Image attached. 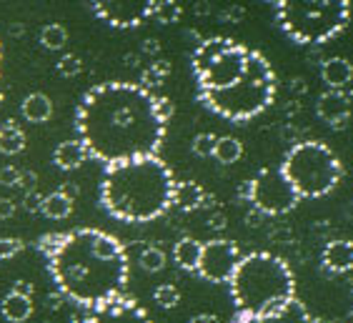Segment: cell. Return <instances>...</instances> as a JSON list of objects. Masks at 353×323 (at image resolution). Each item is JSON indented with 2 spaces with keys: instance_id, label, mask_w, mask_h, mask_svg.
<instances>
[{
  "instance_id": "3957f363",
  "label": "cell",
  "mask_w": 353,
  "mask_h": 323,
  "mask_svg": "<svg viewBox=\"0 0 353 323\" xmlns=\"http://www.w3.org/2000/svg\"><path fill=\"white\" fill-rule=\"evenodd\" d=\"M176 178L161 155L110 163L103 170L101 206L123 223H150L173 208Z\"/></svg>"
},
{
  "instance_id": "9c48e42d",
  "label": "cell",
  "mask_w": 353,
  "mask_h": 323,
  "mask_svg": "<svg viewBox=\"0 0 353 323\" xmlns=\"http://www.w3.org/2000/svg\"><path fill=\"white\" fill-rule=\"evenodd\" d=\"M241 198L263 215H285L301 203L299 193L285 181L281 168H261L251 181L243 183Z\"/></svg>"
},
{
  "instance_id": "8d00e7d4",
  "label": "cell",
  "mask_w": 353,
  "mask_h": 323,
  "mask_svg": "<svg viewBox=\"0 0 353 323\" xmlns=\"http://www.w3.org/2000/svg\"><path fill=\"white\" fill-rule=\"evenodd\" d=\"M15 215V201L10 198H0V221H8Z\"/></svg>"
},
{
  "instance_id": "f35d334b",
  "label": "cell",
  "mask_w": 353,
  "mask_h": 323,
  "mask_svg": "<svg viewBox=\"0 0 353 323\" xmlns=\"http://www.w3.org/2000/svg\"><path fill=\"white\" fill-rule=\"evenodd\" d=\"M10 291H15V293H23V296H30V298H33V283H28V281H15L13 288H10Z\"/></svg>"
},
{
  "instance_id": "8fae6325",
  "label": "cell",
  "mask_w": 353,
  "mask_h": 323,
  "mask_svg": "<svg viewBox=\"0 0 353 323\" xmlns=\"http://www.w3.org/2000/svg\"><path fill=\"white\" fill-rule=\"evenodd\" d=\"M93 13L110 28H138L153 15L156 0H90Z\"/></svg>"
},
{
  "instance_id": "f6af8a7d",
  "label": "cell",
  "mask_w": 353,
  "mask_h": 323,
  "mask_svg": "<svg viewBox=\"0 0 353 323\" xmlns=\"http://www.w3.org/2000/svg\"><path fill=\"white\" fill-rule=\"evenodd\" d=\"M346 215H348V218H353V203H348V206H346Z\"/></svg>"
},
{
  "instance_id": "5bb4252c",
  "label": "cell",
  "mask_w": 353,
  "mask_h": 323,
  "mask_svg": "<svg viewBox=\"0 0 353 323\" xmlns=\"http://www.w3.org/2000/svg\"><path fill=\"white\" fill-rule=\"evenodd\" d=\"M205 206H213V195H208L203 190V186L196 181H176V188H173V208L190 213V211L205 208Z\"/></svg>"
},
{
  "instance_id": "ac0fdd59",
  "label": "cell",
  "mask_w": 353,
  "mask_h": 323,
  "mask_svg": "<svg viewBox=\"0 0 353 323\" xmlns=\"http://www.w3.org/2000/svg\"><path fill=\"white\" fill-rule=\"evenodd\" d=\"M88 158H90L88 150H85V146H83L78 138H75V141H63L61 146L53 150V163L61 170L81 168V166L88 161Z\"/></svg>"
},
{
  "instance_id": "603a6c76",
  "label": "cell",
  "mask_w": 353,
  "mask_h": 323,
  "mask_svg": "<svg viewBox=\"0 0 353 323\" xmlns=\"http://www.w3.org/2000/svg\"><path fill=\"white\" fill-rule=\"evenodd\" d=\"M41 213L50 221H63V218H68L73 213V198H68L65 193L61 190H53V193L43 195V203H41Z\"/></svg>"
},
{
  "instance_id": "c3c4849f",
  "label": "cell",
  "mask_w": 353,
  "mask_h": 323,
  "mask_svg": "<svg viewBox=\"0 0 353 323\" xmlns=\"http://www.w3.org/2000/svg\"><path fill=\"white\" fill-rule=\"evenodd\" d=\"M261 3H276V0H261Z\"/></svg>"
},
{
  "instance_id": "ee69618b",
  "label": "cell",
  "mask_w": 353,
  "mask_h": 323,
  "mask_svg": "<svg viewBox=\"0 0 353 323\" xmlns=\"http://www.w3.org/2000/svg\"><path fill=\"white\" fill-rule=\"evenodd\" d=\"M196 13H208V6H203V3H201V6H196Z\"/></svg>"
},
{
  "instance_id": "d4e9b609",
  "label": "cell",
  "mask_w": 353,
  "mask_h": 323,
  "mask_svg": "<svg viewBox=\"0 0 353 323\" xmlns=\"http://www.w3.org/2000/svg\"><path fill=\"white\" fill-rule=\"evenodd\" d=\"M168 75H170V63L168 61H153L141 73V86L148 88V90H156V88L163 86Z\"/></svg>"
},
{
  "instance_id": "d6986e66",
  "label": "cell",
  "mask_w": 353,
  "mask_h": 323,
  "mask_svg": "<svg viewBox=\"0 0 353 323\" xmlns=\"http://www.w3.org/2000/svg\"><path fill=\"white\" fill-rule=\"evenodd\" d=\"M0 313L10 323L28 321L30 313H33V298L23 296V293H15V291H8L6 296H3V301H0Z\"/></svg>"
},
{
  "instance_id": "7a4b0ae2",
  "label": "cell",
  "mask_w": 353,
  "mask_h": 323,
  "mask_svg": "<svg viewBox=\"0 0 353 323\" xmlns=\"http://www.w3.org/2000/svg\"><path fill=\"white\" fill-rule=\"evenodd\" d=\"M48 261L55 293L90 311L123 296L128 283V251L105 231L75 228L70 233H48L38 241Z\"/></svg>"
},
{
  "instance_id": "4316f807",
  "label": "cell",
  "mask_w": 353,
  "mask_h": 323,
  "mask_svg": "<svg viewBox=\"0 0 353 323\" xmlns=\"http://www.w3.org/2000/svg\"><path fill=\"white\" fill-rule=\"evenodd\" d=\"M138 263H141V268L145 273H158V271L165 268V263H168V256H165L163 248H158V246H145L141 251V256H138Z\"/></svg>"
},
{
  "instance_id": "b9f144b4",
  "label": "cell",
  "mask_w": 353,
  "mask_h": 323,
  "mask_svg": "<svg viewBox=\"0 0 353 323\" xmlns=\"http://www.w3.org/2000/svg\"><path fill=\"white\" fill-rule=\"evenodd\" d=\"M261 218H263V213H259L256 208H251V213L245 215V223H248V226H259Z\"/></svg>"
},
{
  "instance_id": "30bf717a",
  "label": "cell",
  "mask_w": 353,
  "mask_h": 323,
  "mask_svg": "<svg viewBox=\"0 0 353 323\" xmlns=\"http://www.w3.org/2000/svg\"><path fill=\"white\" fill-rule=\"evenodd\" d=\"M238 261H241V248L236 243L225 241V238H213V241L203 243L196 273L211 283H228Z\"/></svg>"
},
{
  "instance_id": "74e56055",
  "label": "cell",
  "mask_w": 353,
  "mask_h": 323,
  "mask_svg": "<svg viewBox=\"0 0 353 323\" xmlns=\"http://www.w3.org/2000/svg\"><path fill=\"white\" fill-rule=\"evenodd\" d=\"M208 228L211 231H223L225 228V215L221 213V211H213V213L208 215Z\"/></svg>"
},
{
  "instance_id": "8992f818",
  "label": "cell",
  "mask_w": 353,
  "mask_h": 323,
  "mask_svg": "<svg viewBox=\"0 0 353 323\" xmlns=\"http://www.w3.org/2000/svg\"><path fill=\"white\" fill-rule=\"evenodd\" d=\"M276 23L299 46H323L351 23V0H276Z\"/></svg>"
},
{
  "instance_id": "60d3db41",
  "label": "cell",
  "mask_w": 353,
  "mask_h": 323,
  "mask_svg": "<svg viewBox=\"0 0 353 323\" xmlns=\"http://www.w3.org/2000/svg\"><path fill=\"white\" fill-rule=\"evenodd\" d=\"M188 323H221V318L213 316V313H196Z\"/></svg>"
},
{
  "instance_id": "d590c367",
  "label": "cell",
  "mask_w": 353,
  "mask_h": 323,
  "mask_svg": "<svg viewBox=\"0 0 353 323\" xmlns=\"http://www.w3.org/2000/svg\"><path fill=\"white\" fill-rule=\"evenodd\" d=\"M35 183H38V175H35L33 170H21L18 188H23V193H30V190H35Z\"/></svg>"
},
{
  "instance_id": "484cf974",
  "label": "cell",
  "mask_w": 353,
  "mask_h": 323,
  "mask_svg": "<svg viewBox=\"0 0 353 323\" xmlns=\"http://www.w3.org/2000/svg\"><path fill=\"white\" fill-rule=\"evenodd\" d=\"M68 43V30L61 23H48L41 30V46L46 50H61Z\"/></svg>"
},
{
  "instance_id": "4dcf8cb0",
  "label": "cell",
  "mask_w": 353,
  "mask_h": 323,
  "mask_svg": "<svg viewBox=\"0 0 353 323\" xmlns=\"http://www.w3.org/2000/svg\"><path fill=\"white\" fill-rule=\"evenodd\" d=\"M55 70H58V73H61L63 78H75V75H81L83 61L78 58V55L65 53V55H61V61L55 63Z\"/></svg>"
},
{
  "instance_id": "836d02e7",
  "label": "cell",
  "mask_w": 353,
  "mask_h": 323,
  "mask_svg": "<svg viewBox=\"0 0 353 323\" xmlns=\"http://www.w3.org/2000/svg\"><path fill=\"white\" fill-rule=\"evenodd\" d=\"M243 18H245V8L243 6H228V8H223L221 10V21L223 23H243Z\"/></svg>"
},
{
  "instance_id": "d6a6232c",
  "label": "cell",
  "mask_w": 353,
  "mask_h": 323,
  "mask_svg": "<svg viewBox=\"0 0 353 323\" xmlns=\"http://www.w3.org/2000/svg\"><path fill=\"white\" fill-rule=\"evenodd\" d=\"M18 181H21V168H15V166H3L0 168V186L18 188Z\"/></svg>"
},
{
  "instance_id": "7bdbcfd3",
  "label": "cell",
  "mask_w": 353,
  "mask_h": 323,
  "mask_svg": "<svg viewBox=\"0 0 353 323\" xmlns=\"http://www.w3.org/2000/svg\"><path fill=\"white\" fill-rule=\"evenodd\" d=\"M61 193H65L68 195V198H75V193H78V188H75V186H70V183H65V186H61Z\"/></svg>"
},
{
  "instance_id": "1f68e13d",
  "label": "cell",
  "mask_w": 353,
  "mask_h": 323,
  "mask_svg": "<svg viewBox=\"0 0 353 323\" xmlns=\"http://www.w3.org/2000/svg\"><path fill=\"white\" fill-rule=\"evenodd\" d=\"M23 248H26V243L21 238H0V261L15 258Z\"/></svg>"
},
{
  "instance_id": "83f0119b",
  "label": "cell",
  "mask_w": 353,
  "mask_h": 323,
  "mask_svg": "<svg viewBox=\"0 0 353 323\" xmlns=\"http://www.w3.org/2000/svg\"><path fill=\"white\" fill-rule=\"evenodd\" d=\"M181 15H183V8H181L178 0H156V8H153L150 18H156L163 26H170V23L181 21Z\"/></svg>"
},
{
  "instance_id": "52a82bcc",
  "label": "cell",
  "mask_w": 353,
  "mask_h": 323,
  "mask_svg": "<svg viewBox=\"0 0 353 323\" xmlns=\"http://www.w3.org/2000/svg\"><path fill=\"white\" fill-rule=\"evenodd\" d=\"M281 173L291 183L299 198H323L343 178V163L326 143L299 141L283 155Z\"/></svg>"
},
{
  "instance_id": "5b68a950",
  "label": "cell",
  "mask_w": 353,
  "mask_h": 323,
  "mask_svg": "<svg viewBox=\"0 0 353 323\" xmlns=\"http://www.w3.org/2000/svg\"><path fill=\"white\" fill-rule=\"evenodd\" d=\"M276 90H279V78L273 66L263 53L251 48L248 66L241 81L216 93H198V101L225 121L245 123L271 108V103L276 101Z\"/></svg>"
},
{
  "instance_id": "ab89813d",
  "label": "cell",
  "mask_w": 353,
  "mask_h": 323,
  "mask_svg": "<svg viewBox=\"0 0 353 323\" xmlns=\"http://www.w3.org/2000/svg\"><path fill=\"white\" fill-rule=\"evenodd\" d=\"M141 50H143L145 55H158V53H161V43L153 41V38H148V41H143Z\"/></svg>"
},
{
  "instance_id": "44dd1931",
  "label": "cell",
  "mask_w": 353,
  "mask_h": 323,
  "mask_svg": "<svg viewBox=\"0 0 353 323\" xmlns=\"http://www.w3.org/2000/svg\"><path fill=\"white\" fill-rule=\"evenodd\" d=\"M201 251H203V243L196 241V238L185 236L173 246V261H176L178 268L196 271L198 261H201Z\"/></svg>"
},
{
  "instance_id": "9a60e30c",
  "label": "cell",
  "mask_w": 353,
  "mask_h": 323,
  "mask_svg": "<svg viewBox=\"0 0 353 323\" xmlns=\"http://www.w3.org/2000/svg\"><path fill=\"white\" fill-rule=\"evenodd\" d=\"M321 261H323V268L328 273H348V271H353V241H346V238L328 241Z\"/></svg>"
},
{
  "instance_id": "f546056e",
  "label": "cell",
  "mask_w": 353,
  "mask_h": 323,
  "mask_svg": "<svg viewBox=\"0 0 353 323\" xmlns=\"http://www.w3.org/2000/svg\"><path fill=\"white\" fill-rule=\"evenodd\" d=\"M218 135L213 133H198L190 143V150L198 155V158H213V148H216Z\"/></svg>"
},
{
  "instance_id": "7c38bea8",
  "label": "cell",
  "mask_w": 353,
  "mask_h": 323,
  "mask_svg": "<svg viewBox=\"0 0 353 323\" xmlns=\"http://www.w3.org/2000/svg\"><path fill=\"white\" fill-rule=\"evenodd\" d=\"M83 323H153L133 298L118 296L98 309L85 311Z\"/></svg>"
},
{
  "instance_id": "f1b7e54d",
  "label": "cell",
  "mask_w": 353,
  "mask_h": 323,
  "mask_svg": "<svg viewBox=\"0 0 353 323\" xmlns=\"http://www.w3.org/2000/svg\"><path fill=\"white\" fill-rule=\"evenodd\" d=\"M153 301L163 311H170L181 303V291H178L173 283H163V286H158V288L153 291Z\"/></svg>"
},
{
  "instance_id": "277c9868",
  "label": "cell",
  "mask_w": 353,
  "mask_h": 323,
  "mask_svg": "<svg viewBox=\"0 0 353 323\" xmlns=\"http://www.w3.org/2000/svg\"><path fill=\"white\" fill-rule=\"evenodd\" d=\"M228 286L238 316L245 321H256L261 313L296 296V276L291 266L268 251L241 256Z\"/></svg>"
},
{
  "instance_id": "bcb514c9",
  "label": "cell",
  "mask_w": 353,
  "mask_h": 323,
  "mask_svg": "<svg viewBox=\"0 0 353 323\" xmlns=\"http://www.w3.org/2000/svg\"><path fill=\"white\" fill-rule=\"evenodd\" d=\"M0 63H3V46H0Z\"/></svg>"
},
{
  "instance_id": "ba28073f",
  "label": "cell",
  "mask_w": 353,
  "mask_h": 323,
  "mask_svg": "<svg viewBox=\"0 0 353 323\" xmlns=\"http://www.w3.org/2000/svg\"><path fill=\"white\" fill-rule=\"evenodd\" d=\"M248 55L251 48L223 35H213L198 43L190 55L198 93H216L241 81L248 66Z\"/></svg>"
},
{
  "instance_id": "e575fe53",
  "label": "cell",
  "mask_w": 353,
  "mask_h": 323,
  "mask_svg": "<svg viewBox=\"0 0 353 323\" xmlns=\"http://www.w3.org/2000/svg\"><path fill=\"white\" fill-rule=\"evenodd\" d=\"M41 203H43V195L38 190H30V193L23 195V208L28 213H41Z\"/></svg>"
},
{
  "instance_id": "ffe728a7",
  "label": "cell",
  "mask_w": 353,
  "mask_h": 323,
  "mask_svg": "<svg viewBox=\"0 0 353 323\" xmlns=\"http://www.w3.org/2000/svg\"><path fill=\"white\" fill-rule=\"evenodd\" d=\"M21 113L28 123H48L53 115V101L46 93H30L23 101Z\"/></svg>"
},
{
  "instance_id": "7dc6e473",
  "label": "cell",
  "mask_w": 353,
  "mask_h": 323,
  "mask_svg": "<svg viewBox=\"0 0 353 323\" xmlns=\"http://www.w3.org/2000/svg\"><path fill=\"white\" fill-rule=\"evenodd\" d=\"M0 103H3V88H0Z\"/></svg>"
},
{
  "instance_id": "cb8c5ba5",
  "label": "cell",
  "mask_w": 353,
  "mask_h": 323,
  "mask_svg": "<svg viewBox=\"0 0 353 323\" xmlns=\"http://www.w3.org/2000/svg\"><path fill=\"white\" fill-rule=\"evenodd\" d=\"M243 155V143L233 138V135H223L216 141V148H213V158H216L221 166H233V163L241 161Z\"/></svg>"
},
{
  "instance_id": "6da1fadb",
  "label": "cell",
  "mask_w": 353,
  "mask_h": 323,
  "mask_svg": "<svg viewBox=\"0 0 353 323\" xmlns=\"http://www.w3.org/2000/svg\"><path fill=\"white\" fill-rule=\"evenodd\" d=\"M173 103L141 83H98L75 108L78 141L103 166L158 155Z\"/></svg>"
},
{
  "instance_id": "4fadbf2b",
  "label": "cell",
  "mask_w": 353,
  "mask_h": 323,
  "mask_svg": "<svg viewBox=\"0 0 353 323\" xmlns=\"http://www.w3.org/2000/svg\"><path fill=\"white\" fill-rule=\"evenodd\" d=\"M316 113L326 126L341 128L351 118V98L343 90H326L316 101Z\"/></svg>"
},
{
  "instance_id": "e0dca14e",
  "label": "cell",
  "mask_w": 353,
  "mask_h": 323,
  "mask_svg": "<svg viewBox=\"0 0 353 323\" xmlns=\"http://www.w3.org/2000/svg\"><path fill=\"white\" fill-rule=\"evenodd\" d=\"M321 78L328 86V90H343L353 81V66L346 58L333 55V58H326L321 63Z\"/></svg>"
},
{
  "instance_id": "7402d4cb",
  "label": "cell",
  "mask_w": 353,
  "mask_h": 323,
  "mask_svg": "<svg viewBox=\"0 0 353 323\" xmlns=\"http://www.w3.org/2000/svg\"><path fill=\"white\" fill-rule=\"evenodd\" d=\"M26 133L15 121H6L0 126V153L3 155H18L26 150Z\"/></svg>"
},
{
  "instance_id": "2e32d148",
  "label": "cell",
  "mask_w": 353,
  "mask_h": 323,
  "mask_svg": "<svg viewBox=\"0 0 353 323\" xmlns=\"http://www.w3.org/2000/svg\"><path fill=\"white\" fill-rule=\"evenodd\" d=\"M256 323H311V313L303 306V301L293 296L288 301L273 306L271 311H265L256 318Z\"/></svg>"
}]
</instances>
